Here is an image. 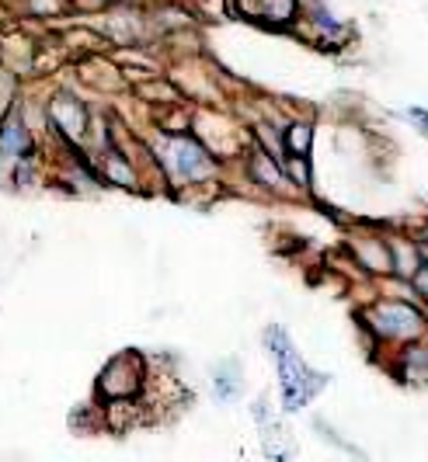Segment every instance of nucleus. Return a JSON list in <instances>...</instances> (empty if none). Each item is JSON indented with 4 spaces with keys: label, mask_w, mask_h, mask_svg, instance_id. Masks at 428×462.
Returning a JSON list of instances; mask_svg holds the SVG:
<instances>
[{
    "label": "nucleus",
    "mask_w": 428,
    "mask_h": 462,
    "mask_svg": "<svg viewBox=\"0 0 428 462\" xmlns=\"http://www.w3.org/2000/svg\"><path fill=\"white\" fill-rule=\"evenodd\" d=\"M411 118H414V125L428 136V108H411Z\"/></svg>",
    "instance_id": "15"
},
{
    "label": "nucleus",
    "mask_w": 428,
    "mask_h": 462,
    "mask_svg": "<svg viewBox=\"0 0 428 462\" xmlns=\"http://www.w3.org/2000/svg\"><path fill=\"white\" fill-rule=\"evenodd\" d=\"M234 11H237L244 22L285 28V24L296 22L300 0H234Z\"/></svg>",
    "instance_id": "6"
},
{
    "label": "nucleus",
    "mask_w": 428,
    "mask_h": 462,
    "mask_svg": "<svg viewBox=\"0 0 428 462\" xmlns=\"http://www.w3.org/2000/svg\"><path fill=\"white\" fill-rule=\"evenodd\" d=\"M352 251H356L358 264H362L366 272H373V275H390V272H394V251H390V244H383L377 236L356 240Z\"/></svg>",
    "instance_id": "8"
},
{
    "label": "nucleus",
    "mask_w": 428,
    "mask_h": 462,
    "mask_svg": "<svg viewBox=\"0 0 428 462\" xmlns=\"http://www.w3.org/2000/svg\"><path fill=\"white\" fill-rule=\"evenodd\" d=\"M362 320H366V327L377 334V337H383V341H405V345H411V341H422L428 330V320L411 306V302H377V306H369L366 313H362Z\"/></svg>",
    "instance_id": "3"
},
{
    "label": "nucleus",
    "mask_w": 428,
    "mask_h": 462,
    "mask_svg": "<svg viewBox=\"0 0 428 462\" xmlns=\"http://www.w3.org/2000/svg\"><path fill=\"white\" fill-rule=\"evenodd\" d=\"M157 157H161V167L174 185H202L216 174L213 153L202 143L181 136V133H171L164 139V146L157 150Z\"/></svg>",
    "instance_id": "2"
},
{
    "label": "nucleus",
    "mask_w": 428,
    "mask_h": 462,
    "mask_svg": "<svg viewBox=\"0 0 428 462\" xmlns=\"http://www.w3.org/2000/svg\"><path fill=\"white\" fill-rule=\"evenodd\" d=\"M49 122H52V129L67 139V143L77 146V143H84V136H88L91 116H88V108L73 94H56L49 101Z\"/></svg>",
    "instance_id": "5"
},
{
    "label": "nucleus",
    "mask_w": 428,
    "mask_h": 462,
    "mask_svg": "<svg viewBox=\"0 0 428 462\" xmlns=\"http://www.w3.org/2000/svg\"><path fill=\"white\" fill-rule=\"evenodd\" d=\"M411 282H414V289H418V292L428 300V264H422V268L411 275Z\"/></svg>",
    "instance_id": "14"
},
{
    "label": "nucleus",
    "mask_w": 428,
    "mask_h": 462,
    "mask_svg": "<svg viewBox=\"0 0 428 462\" xmlns=\"http://www.w3.org/2000/svg\"><path fill=\"white\" fill-rule=\"evenodd\" d=\"M247 171H251V178L262 188H268V191H283V188L289 185V181H285V167L275 161V157H268L265 150H255V153H251Z\"/></svg>",
    "instance_id": "9"
},
{
    "label": "nucleus",
    "mask_w": 428,
    "mask_h": 462,
    "mask_svg": "<svg viewBox=\"0 0 428 462\" xmlns=\"http://www.w3.org/2000/svg\"><path fill=\"white\" fill-rule=\"evenodd\" d=\"M67 4H73V7H98L101 0H67Z\"/></svg>",
    "instance_id": "16"
},
{
    "label": "nucleus",
    "mask_w": 428,
    "mask_h": 462,
    "mask_svg": "<svg viewBox=\"0 0 428 462\" xmlns=\"http://www.w3.org/2000/svg\"><path fill=\"white\" fill-rule=\"evenodd\" d=\"M310 125L307 122H296V125H289L283 136V146H285V157H307L310 153Z\"/></svg>",
    "instance_id": "12"
},
{
    "label": "nucleus",
    "mask_w": 428,
    "mask_h": 462,
    "mask_svg": "<svg viewBox=\"0 0 428 462\" xmlns=\"http://www.w3.org/2000/svg\"><path fill=\"white\" fill-rule=\"evenodd\" d=\"M401 379L405 383H414V386H425L428 383V347L411 341L401 355Z\"/></svg>",
    "instance_id": "11"
},
{
    "label": "nucleus",
    "mask_w": 428,
    "mask_h": 462,
    "mask_svg": "<svg viewBox=\"0 0 428 462\" xmlns=\"http://www.w3.org/2000/svg\"><path fill=\"white\" fill-rule=\"evenodd\" d=\"M143 383H146L143 358L136 351H122L98 375V396L105 403H126V400H136L143 393Z\"/></svg>",
    "instance_id": "4"
},
{
    "label": "nucleus",
    "mask_w": 428,
    "mask_h": 462,
    "mask_svg": "<svg viewBox=\"0 0 428 462\" xmlns=\"http://www.w3.org/2000/svg\"><path fill=\"white\" fill-rule=\"evenodd\" d=\"M101 174H105L112 185L140 188V178H136V171H133V161H129L122 150H105V153H101Z\"/></svg>",
    "instance_id": "10"
},
{
    "label": "nucleus",
    "mask_w": 428,
    "mask_h": 462,
    "mask_svg": "<svg viewBox=\"0 0 428 462\" xmlns=\"http://www.w3.org/2000/svg\"><path fill=\"white\" fill-rule=\"evenodd\" d=\"M32 150H35V139H32L28 125H24V116L22 112H11L0 122V153L7 161H28Z\"/></svg>",
    "instance_id": "7"
},
{
    "label": "nucleus",
    "mask_w": 428,
    "mask_h": 462,
    "mask_svg": "<svg viewBox=\"0 0 428 462\" xmlns=\"http://www.w3.org/2000/svg\"><path fill=\"white\" fill-rule=\"evenodd\" d=\"M425 240H428V226H425Z\"/></svg>",
    "instance_id": "17"
},
{
    "label": "nucleus",
    "mask_w": 428,
    "mask_h": 462,
    "mask_svg": "<svg viewBox=\"0 0 428 462\" xmlns=\"http://www.w3.org/2000/svg\"><path fill=\"white\" fill-rule=\"evenodd\" d=\"M14 91H18V80L0 69V122L11 116V108H14Z\"/></svg>",
    "instance_id": "13"
},
{
    "label": "nucleus",
    "mask_w": 428,
    "mask_h": 462,
    "mask_svg": "<svg viewBox=\"0 0 428 462\" xmlns=\"http://www.w3.org/2000/svg\"><path fill=\"white\" fill-rule=\"evenodd\" d=\"M265 345H268V351L275 355V369H279V379H283L285 411H300V407H307L310 400H313V393L321 390L324 375H317V372L307 369V362L300 358V351H296L293 341L285 337L283 327H272V330L265 334Z\"/></svg>",
    "instance_id": "1"
}]
</instances>
